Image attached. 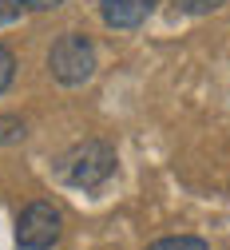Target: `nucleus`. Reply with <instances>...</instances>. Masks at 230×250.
<instances>
[{
	"label": "nucleus",
	"instance_id": "obj_8",
	"mask_svg": "<svg viewBox=\"0 0 230 250\" xmlns=\"http://www.w3.org/2000/svg\"><path fill=\"white\" fill-rule=\"evenodd\" d=\"M12 76H16V56H12L4 44H0V91L12 83Z\"/></svg>",
	"mask_w": 230,
	"mask_h": 250
},
{
	"label": "nucleus",
	"instance_id": "obj_9",
	"mask_svg": "<svg viewBox=\"0 0 230 250\" xmlns=\"http://www.w3.org/2000/svg\"><path fill=\"white\" fill-rule=\"evenodd\" d=\"M20 8H28V12H52V8H60L63 0H16Z\"/></svg>",
	"mask_w": 230,
	"mask_h": 250
},
{
	"label": "nucleus",
	"instance_id": "obj_4",
	"mask_svg": "<svg viewBox=\"0 0 230 250\" xmlns=\"http://www.w3.org/2000/svg\"><path fill=\"white\" fill-rule=\"evenodd\" d=\"M159 0H100V12L111 28H139Z\"/></svg>",
	"mask_w": 230,
	"mask_h": 250
},
{
	"label": "nucleus",
	"instance_id": "obj_2",
	"mask_svg": "<svg viewBox=\"0 0 230 250\" xmlns=\"http://www.w3.org/2000/svg\"><path fill=\"white\" fill-rule=\"evenodd\" d=\"M48 72H52V80L63 83V87L87 83V80L95 76V48H91V40L80 36V32H63V36L52 44V52H48Z\"/></svg>",
	"mask_w": 230,
	"mask_h": 250
},
{
	"label": "nucleus",
	"instance_id": "obj_7",
	"mask_svg": "<svg viewBox=\"0 0 230 250\" xmlns=\"http://www.w3.org/2000/svg\"><path fill=\"white\" fill-rule=\"evenodd\" d=\"M171 4H175L179 12H187V16H203V12H214V8H222L226 0H171Z\"/></svg>",
	"mask_w": 230,
	"mask_h": 250
},
{
	"label": "nucleus",
	"instance_id": "obj_6",
	"mask_svg": "<svg viewBox=\"0 0 230 250\" xmlns=\"http://www.w3.org/2000/svg\"><path fill=\"white\" fill-rule=\"evenodd\" d=\"M24 135H28V127L20 115H0V143H20Z\"/></svg>",
	"mask_w": 230,
	"mask_h": 250
},
{
	"label": "nucleus",
	"instance_id": "obj_10",
	"mask_svg": "<svg viewBox=\"0 0 230 250\" xmlns=\"http://www.w3.org/2000/svg\"><path fill=\"white\" fill-rule=\"evenodd\" d=\"M20 12H24V8L16 4V0H0V24H12Z\"/></svg>",
	"mask_w": 230,
	"mask_h": 250
},
{
	"label": "nucleus",
	"instance_id": "obj_1",
	"mask_svg": "<svg viewBox=\"0 0 230 250\" xmlns=\"http://www.w3.org/2000/svg\"><path fill=\"white\" fill-rule=\"evenodd\" d=\"M115 175V147L104 139H84L60 159V179L80 191H95Z\"/></svg>",
	"mask_w": 230,
	"mask_h": 250
},
{
	"label": "nucleus",
	"instance_id": "obj_5",
	"mask_svg": "<svg viewBox=\"0 0 230 250\" xmlns=\"http://www.w3.org/2000/svg\"><path fill=\"white\" fill-rule=\"evenodd\" d=\"M147 250H210L203 238H194V234H175V238H159L151 242Z\"/></svg>",
	"mask_w": 230,
	"mask_h": 250
},
{
	"label": "nucleus",
	"instance_id": "obj_3",
	"mask_svg": "<svg viewBox=\"0 0 230 250\" xmlns=\"http://www.w3.org/2000/svg\"><path fill=\"white\" fill-rule=\"evenodd\" d=\"M63 234V214L52 203H28L16 218V246L20 250H52Z\"/></svg>",
	"mask_w": 230,
	"mask_h": 250
}]
</instances>
